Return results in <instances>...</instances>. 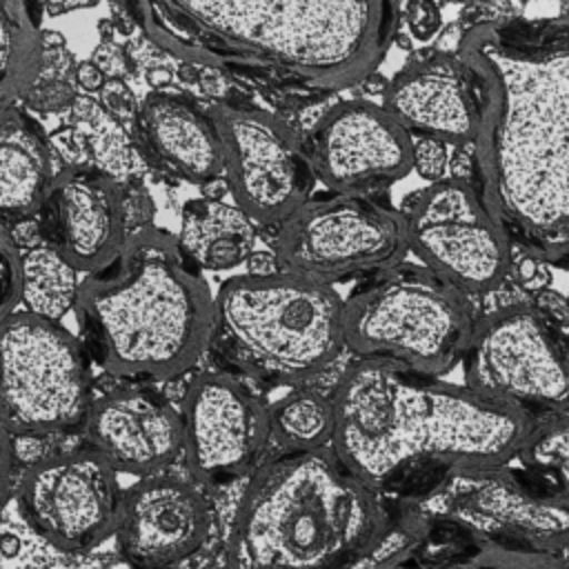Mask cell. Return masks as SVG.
I'll return each mask as SVG.
<instances>
[{"mask_svg":"<svg viewBox=\"0 0 569 569\" xmlns=\"http://www.w3.org/2000/svg\"><path fill=\"white\" fill-rule=\"evenodd\" d=\"M211 345L253 380L296 385L342 353L345 300L284 269L229 278L213 296Z\"/></svg>","mask_w":569,"mask_h":569,"instance_id":"6","label":"cell"},{"mask_svg":"<svg viewBox=\"0 0 569 569\" xmlns=\"http://www.w3.org/2000/svg\"><path fill=\"white\" fill-rule=\"evenodd\" d=\"M71 7H78V0H71Z\"/></svg>","mask_w":569,"mask_h":569,"instance_id":"38","label":"cell"},{"mask_svg":"<svg viewBox=\"0 0 569 569\" xmlns=\"http://www.w3.org/2000/svg\"><path fill=\"white\" fill-rule=\"evenodd\" d=\"M100 100L104 111L122 124H136L138 118V102L133 91L122 80H107L100 89Z\"/></svg>","mask_w":569,"mask_h":569,"instance_id":"31","label":"cell"},{"mask_svg":"<svg viewBox=\"0 0 569 569\" xmlns=\"http://www.w3.org/2000/svg\"><path fill=\"white\" fill-rule=\"evenodd\" d=\"M313 167L325 184L356 193L393 182L411 169V138L382 107L351 100L333 107L313 138Z\"/></svg>","mask_w":569,"mask_h":569,"instance_id":"18","label":"cell"},{"mask_svg":"<svg viewBox=\"0 0 569 569\" xmlns=\"http://www.w3.org/2000/svg\"><path fill=\"white\" fill-rule=\"evenodd\" d=\"M458 2H465V0H458Z\"/></svg>","mask_w":569,"mask_h":569,"instance_id":"39","label":"cell"},{"mask_svg":"<svg viewBox=\"0 0 569 569\" xmlns=\"http://www.w3.org/2000/svg\"><path fill=\"white\" fill-rule=\"evenodd\" d=\"M51 142L58 149V153L69 162V167L91 164V160H89L91 158V144L76 129L58 131L56 136H51Z\"/></svg>","mask_w":569,"mask_h":569,"instance_id":"35","label":"cell"},{"mask_svg":"<svg viewBox=\"0 0 569 569\" xmlns=\"http://www.w3.org/2000/svg\"><path fill=\"white\" fill-rule=\"evenodd\" d=\"M136 129L149 158L189 182H211L224 169V151L211 113L173 93H151Z\"/></svg>","mask_w":569,"mask_h":569,"instance_id":"21","label":"cell"},{"mask_svg":"<svg viewBox=\"0 0 569 569\" xmlns=\"http://www.w3.org/2000/svg\"><path fill=\"white\" fill-rule=\"evenodd\" d=\"M447 164V151L445 142L422 136L418 142H411V167L427 178V180H438L445 171Z\"/></svg>","mask_w":569,"mask_h":569,"instance_id":"32","label":"cell"},{"mask_svg":"<svg viewBox=\"0 0 569 569\" xmlns=\"http://www.w3.org/2000/svg\"><path fill=\"white\" fill-rule=\"evenodd\" d=\"M380 491L331 447L284 453L249 480L227 540V569H340L387 527Z\"/></svg>","mask_w":569,"mask_h":569,"instance_id":"5","label":"cell"},{"mask_svg":"<svg viewBox=\"0 0 569 569\" xmlns=\"http://www.w3.org/2000/svg\"><path fill=\"white\" fill-rule=\"evenodd\" d=\"M182 453L209 485L247 473L269 440L267 407L238 376L204 371L182 396Z\"/></svg>","mask_w":569,"mask_h":569,"instance_id":"15","label":"cell"},{"mask_svg":"<svg viewBox=\"0 0 569 569\" xmlns=\"http://www.w3.org/2000/svg\"><path fill=\"white\" fill-rule=\"evenodd\" d=\"M51 184V151L40 127L20 109L0 111V218L33 216Z\"/></svg>","mask_w":569,"mask_h":569,"instance_id":"23","label":"cell"},{"mask_svg":"<svg viewBox=\"0 0 569 569\" xmlns=\"http://www.w3.org/2000/svg\"><path fill=\"white\" fill-rule=\"evenodd\" d=\"M462 60L436 56L400 71L385 109L405 127L442 142H467L478 129V96Z\"/></svg>","mask_w":569,"mask_h":569,"instance_id":"20","label":"cell"},{"mask_svg":"<svg viewBox=\"0 0 569 569\" xmlns=\"http://www.w3.org/2000/svg\"><path fill=\"white\" fill-rule=\"evenodd\" d=\"M73 78H76V84L89 93L93 91H100L107 82L104 73L98 69V64L93 60H84L80 62L76 69H73Z\"/></svg>","mask_w":569,"mask_h":569,"instance_id":"37","label":"cell"},{"mask_svg":"<svg viewBox=\"0 0 569 569\" xmlns=\"http://www.w3.org/2000/svg\"><path fill=\"white\" fill-rule=\"evenodd\" d=\"M24 522L60 551H87L113 536L122 489L91 445L36 460L13 489Z\"/></svg>","mask_w":569,"mask_h":569,"instance_id":"13","label":"cell"},{"mask_svg":"<svg viewBox=\"0 0 569 569\" xmlns=\"http://www.w3.org/2000/svg\"><path fill=\"white\" fill-rule=\"evenodd\" d=\"M420 511L482 538L553 556L569 549V496L505 465L447 471Z\"/></svg>","mask_w":569,"mask_h":569,"instance_id":"10","label":"cell"},{"mask_svg":"<svg viewBox=\"0 0 569 569\" xmlns=\"http://www.w3.org/2000/svg\"><path fill=\"white\" fill-rule=\"evenodd\" d=\"M20 300V249L0 227V318Z\"/></svg>","mask_w":569,"mask_h":569,"instance_id":"29","label":"cell"},{"mask_svg":"<svg viewBox=\"0 0 569 569\" xmlns=\"http://www.w3.org/2000/svg\"><path fill=\"white\" fill-rule=\"evenodd\" d=\"M224 169L236 204L260 224H282L307 200L309 164L289 131L256 109L216 107Z\"/></svg>","mask_w":569,"mask_h":569,"instance_id":"14","label":"cell"},{"mask_svg":"<svg viewBox=\"0 0 569 569\" xmlns=\"http://www.w3.org/2000/svg\"><path fill=\"white\" fill-rule=\"evenodd\" d=\"M518 456L531 476L569 496V411L533 422Z\"/></svg>","mask_w":569,"mask_h":569,"instance_id":"28","label":"cell"},{"mask_svg":"<svg viewBox=\"0 0 569 569\" xmlns=\"http://www.w3.org/2000/svg\"><path fill=\"white\" fill-rule=\"evenodd\" d=\"M405 216L358 196L305 202L282 224L276 240L280 269L331 284L402 262Z\"/></svg>","mask_w":569,"mask_h":569,"instance_id":"11","label":"cell"},{"mask_svg":"<svg viewBox=\"0 0 569 569\" xmlns=\"http://www.w3.org/2000/svg\"><path fill=\"white\" fill-rule=\"evenodd\" d=\"M91 400V356L80 338L24 309L0 318V418L13 438L73 429Z\"/></svg>","mask_w":569,"mask_h":569,"instance_id":"8","label":"cell"},{"mask_svg":"<svg viewBox=\"0 0 569 569\" xmlns=\"http://www.w3.org/2000/svg\"><path fill=\"white\" fill-rule=\"evenodd\" d=\"M31 109L60 111L73 102V87L69 80H38L22 96Z\"/></svg>","mask_w":569,"mask_h":569,"instance_id":"30","label":"cell"},{"mask_svg":"<svg viewBox=\"0 0 569 569\" xmlns=\"http://www.w3.org/2000/svg\"><path fill=\"white\" fill-rule=\"evenodd\" d=\"M378 569H569L560 556L476 536L416 511L411 536Z\"/></svg>","mask_w":569,"mask_h":569,"instance_id":"22","label":"cell"},{"mask_svg":"<svg viewBox=\"0 0 569 569\" xmlns=\"http://www.w3.org/2000/svg\"><path fill=\"white\" fill-rule=\"evenodd\" d=\"M84 433L120 473L151 476L182 451L180 411L156 389L118 387L91 400Z\"/></svg>","mask_w":569,"mask_h":569,"instance_id":"19","label":"cell"},{"mask_svg":"<svg viewBox=\"0 0 569 569\" xmlns=\"http://www.w3.org/2000/svg\"><path fill=\"white\" fill-rule=\"evenodd\" d=\"M178 60L276 73L311 89L369 76L396 31V0H127Z\"/></svg>","mask_w":569,"mask_h":569,"instance_id":"2","label":"cell"},{"mask_svg":"<svg viewBox=\"0 0 569 569\" xmlns=\"http://www.w3.org/2000/svg\"><path fill=\"white\" fill-rule=\"evenodd\" d=\"M473 322L462 291L427 267L398 262L345 300V347L440 376L462 360Z\"/></svg>","mask_w":569,"mask_h":569,"instance_id":"7","label":"cell"},{"mask_svg":"<svg viewBox=\"0 0 569 569\" xmlns=\"http://www.w3.org/2000/svg\"><path fill=\"white\" fill-rule=\"evenodd\" d=\"M73 311L91 360L113 376L171 380L211 345L213 296L178 240L151 224L82 276Z\"/></svg>","mask_w":569,"mask_h":569,"instance_id":"4","label":"cell"},{"mask_svg":"<svg viewBox=\"0 0 569 569\" xmlns=\"http://www.w3.org/2000/svg\"><path fill=\"white\" fill-rule=\"evenodd\" d=\"M78 271L49 244L20 251V300L24 311L60 320L78 293Z\"/></svg>","mask_w":569,"mask_h":569,"instance_id":"27","label":"cell"},{"mask_svg":"<svg viewBox=\"0 0 569 569\" xmlns=\"http://www.w3.org/2000/svg\"><path fill=\"white\" fill-rule=\"evenodd\" d=\"M478 96L480 198L509 242L569 264V18H502L460 42Z\"/></svg>","mask_w":569,"mask_h":569,"instance_id":"1","label":"cell"},{"mask_svg":"<svg viewBox=\"0 0 569 569\" xmlns=\"http://www.w3.org/2000/svg\"><path fill=\"white\" fill-rule=\"evenodd\" d=\"M269 440L284 453L325 449L333 436V400L316 389H293L267 407Z\"/></svg>","mask_w":569,"mask_h":569,"instance_id":"26","label":"cell"},{"mask_svg":"<svg viewBox=\"0 0 569 569\" xmlns=\"http://www.w3.org/2000/svg\"><path fill=\"white\" fill-rule=\"evenodd\" d=\"M42 0H0V111L22 98L42 64Z\"/></svg>","mask_w":569,"mask_h":569,"instance_id":"25","label":"cell"},{"mask_svg":"<svg viewBox=\"0 0 569 569\" xmlns=\"http://www.w3.org/2000/svg\"><path fill=\"white\" fill-rule=\"evenodd\" d=\"M38 211L42 242L78 273L107 264L131 233L122 187L91 164L67 167L51 178Z\"/></svg>","mask_w":569,"mask_h":569,"instance_id":"17","label":"cell"},{"mask_svg":"<svg viewBox=\"0 0 569 569\" xmlns=\"http://www.w3.org/2000/svg\"><path fill=\"white\" fill-rule=\"evenodd\" d=\"M405 20L418 40H429L440 29V9L436 0H407Z\"/></svg>","mask_w":569,"mask_h":569,"instance_id":"33","label":"cell"},{"mask_svg":"<svg viewBox=\"0 0 569 569\" xmlns=\"http://www.w3.org/2000/svg\"><path fill=\"white\" fill-rule=\"evenodd\" d=\"M16 489V442L13 433L0 418V511L7 507Z\"/></svg>","mask_w":569,"mask_h":569,"instance_id":"34","label":"cell"},{"mask_svg":"<svg viewBox=\"0 0 569 569\" xmlns=\"http://www.w3.org/2000/svg\"><path fill=\"white\" fill-rule=\"evenodd\" d=\"M176 240L198 269L224 271L251 256L256 240L253 220L238 204L198 198L184 204Z\"/></svg>","mask_w":569,"mask_h":569,"instance_id":"24","label":"cell"},{"mask_svg":"<svg viewBox=\"0 0 569 569\" xmlns=\"http://www.w3.org/2000/svg\"><path fill=\"white\" fill-rule=\"evenodd\" d=\"M331 400V451L378 491L413 469L507 465L533 425L522 409L467 385L376 358L351 362Z\"/></svg>","mask_w":569,"mask_h":569,"instance_id":"3","label":"cell"},{"mask_svg":"<svg viewBox=\"0 0 569 569\" xmlns=\"http://www.w3.org/2000/svg\"><path fill=\"white\" fill-rule=\"evenodd\" d=\"M211 505L191 482L151 473L120 498L116 547L131 569H180L207 542Z\"/></svg>","mask_w":569,"mask_h":569,"instance_id":"16","label":"cell"},{"mask_svg":"<svg viewBox=\"0 0 569 569\" xmlns=\"http://www.w3.org/2000/svg\"><path fill=\"white\" fill-rule=\"evenodd\" d=\"M93 62L98 64V69L104 73L107 80H122L131 71L129 56L116 42H102L93 51Z\"/></svg>","mask_w":569,"mask_h":569,"instance_id":"36","label":"cell"},{"mask_svg":"<svg viewBox=\"0 0 569 569\" xmlns=\"http://www.w3.org/2000/svg\"><path fill=\"white\" fill-rule=\"evenodd\" d=\"M462 362L467 387L487 398L531 418L569 411V356L536 307L509 305L476 320Z\"/></svg>","mask_w":569,"mask_h":569,"instance_id":"9","label":"cell"},{"mask_svg":"<svg viewBox=\"0 0 569 569\" xmlns=\"http://www.w3.org/2000/svg\"><path fill=\"white\" fill-rule=\"evenodd\" d=\"M407 244L429 271L462 291H493L511 264V242L465 180H436L405 216Z\"/></svg>","mask_w":569,"mask_h":569,"instance_id":"12","label":"cell"}]
</instances>
